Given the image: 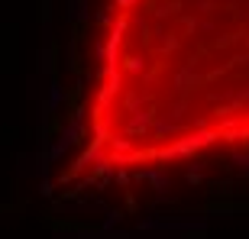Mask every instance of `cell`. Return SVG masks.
I'll list each match as a JSON object with an SVG mask.
<instances>
[{
    "label": "cell",
    "mask_w": 249,
    "mask_h": 239,
    "mask_svg": "<svg viewBox=\"0 0 249 239\" xmlns=\"http://www.w3.org/2000/svg\"><path fill=\"white\" fill-rule=\"evenodd\" d=\"M249 149V0H104L84 175H142Z\"/></svg>",
    "instance_id": "6da1fadb"
}]
</instances>
